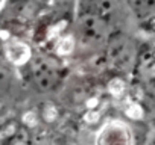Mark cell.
<instances>
[{
    "mask_svg": "<svg viewBox=\"0 0 155 145\" xmlns=\"http://www.w3.org/2000/svg\"><path fill=\"white\" fill-rule=\"evenodd\" d=\"M134 137L131 128L123 121L107 122L97 133L94 145H132Z\"/></svg>",
    "mask_w": 155,
    "mask_h": 145,
    "instance_id": "obj_1",
    "label": "cell"
},
{
    "mask_svg": "<svg viewBox=\"0 0 155 145\" xmlns=\"http://www.w3.org/2000/svg\"><path fill=\"white\" fill-rule=\"evenodd\" d=\"M150 145H155V131L152 133V139H150Z\"/></svg>",
    "mask_w": 155,
    "mask_h": 145,
    "instance_id": "obj_3",
    "label": "cell"
},
{
    "mask_svg": "<svg viewBox=\"0 0 155 145\" xmlns=\"http://www.w3.org/2000/svg\"><path fill=\"white\" fill-rule=\"evenodd\" d=\"M17 88V76L14 69L0 59V98L9 97Z\"/></svg>",
    "mask_w": 155,
    "mask_h": 145,
    "instance_id": "obj_2",
    "label": "cell"
}]
</instances>
